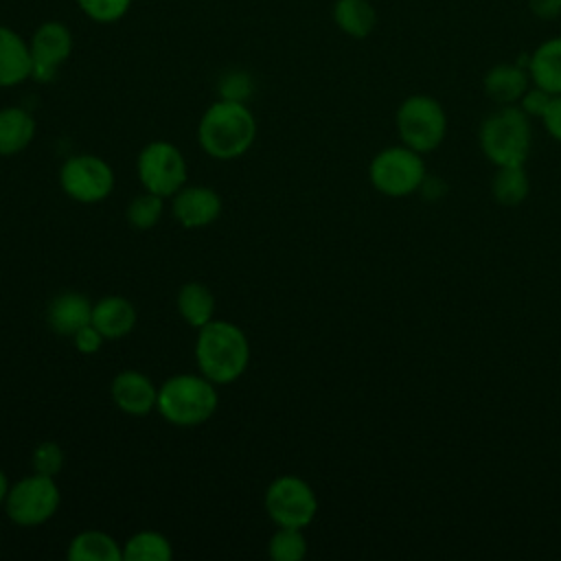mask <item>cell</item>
Listing matches in <instances>:
<instances>
[{
    "label": "cell",
    "mask_w": 561,
    "mask_h": 561,
    "mask_svg": "<svg viewBox=\"0 0 561 561\" xmlns=\"http://www.w3.org/2000/svg\"><path fill=\"white\" fill-rule=\"evenodd\" d=\"M110 394L116 408L129 416L149 414L156 410L158 401V388L145 373L136 368L121 370L110 383Z\"/></svg>",
    "instance_id": "obj_12"
},
{
    "label": "cell",
    "mask_w": 561,
    "mask_h": 561,
    "mask_svg": "<svg viewBox=\"0 0 561 561\" xmlns=\"http://www.w3.org/2000/svg\"><path fill=\"white\" fill-rule=\"evenodd\" d=\"M554 94L546 92L543 88L530 83L528 90L522 94V99L517 101V105L522 107V112L528 116V118H543L550 101H552Z\"/></svg>",
    "instance_id": "obj_30"
},
{
    "label": "cell",
    "mask_w": 561,
    "mask_h": 561,
    "mask_svg": "<svg viewBox=\"0 0 561 561\" xmlns=\"http://www.w3.org/2000/svg\"><path fill=\"white\" fill-rule=\"evenodd\" d=\"M11 484H9V478L7 473L0 469V506H4V500H7V493H9Z\"/></svg>",
    "instance_id": "obj_34"
},
{
    "label": "cell",
    "mask_w": 561,
    "mask_h": 561,
    "mask_svg": "<svg viewBox=\"0 0 561 561\" xmlns=\"http://www.w3.org/2000/svg\"><path fill=\"white\" fill-rule=\"evenodd\" d=\"M267 554L274 561H300L307 554V539L302 528L278 526L267 541Z\"/></svg>",
    "instance_id": "obj_25"
},
{
    "label": "cell",
    "mask_w": 561,
    "mask_h": 561,
    "mask_svg": "<svg viewBox=\"0 0 561 561\" xmlns=\"http://www.w3.org/2000/svg\"><path fill=\"white\" fill-rule=\"evenodd\" d=\"M421 156L423 153L403 142L375 153L368 164V180L373 188L386 197H408L416 193L427 175Z\"/></svg>",
    "instance_id": "obj_6"
},
{
    "label": "cell",
    "mask_w": 561,
    "mask_h": 561,
    "mask_svg": "<svg viewBox=\"0 0 561 561\" xmlns=\"http://www.w3.org/2000/svg\"><path fill=\"white\" fill-rule=\"evenodd\" d=\"M530 81L550 94H561V35L543 39L528 55Z\"/></svg>",
    "instance_id": "obj_18"
},
{
    "label": "cell",
    "mask_w": 561,
    "mask_h": 561,
    "mask_svg": "<svg viewBox=\"0 0 561 561\" xmlns=\"http://www.w3.org/2000/svg\"><path fill=\"white\" fill-rule=\"evenodd\" d=\"M66 557L70 561H123V543L103 530L88 528L70 539Z\"/></svg>",
    "instance_id": "obj_21"
},
{
    "label": "cell",
    "mask_w": 561,
    "mask_h": 561,
    "mask_svg": "<svg viewBox=\"0 0 561 561\" xmlns=\"http://www.w3.org/2000/svg\"><path fill=\"white\" fill-rule=\"evenodd\" d=\"M491 193L495 202L502 206H519L530 193V182L524 171V164L495 167V175L491 180Z\"/></svg>",
    "instance_id": "obj_24"
},
{
    "label": "cell",
    "mask_w": 561,
    "mask_h": 561,
    "mask_svg": "<svg viewBox=\"0 0 561 561\" xmlns=\"http://www.w3.org/2000/svg\"><path fill=\"white\" fill-rule=\"evenodd\" d=\"M331 20L351 39H366L377 26V9L370 0H335Z\"/></svg>",
    "instance_id": "obj_20"
},
{
    "label": "cell",
    "mask_w": 561,
    "mask_h": 561,
    "mask_svg": "<svg viewBox=\"0 0 561 561\" xmlns=\"http://www.w3.org/2000/svg\"><path fill=\"white\" fill-rule=\"evenodd\" d=\"M173 546L158 530H138L123 543V561H171Z\"/></svg>",
    "instance_id": "obj_23"
},
{
    "label": "cell",
    "mask_w": 561,
    "mask_h": 561,
    "mask_svg": "<svg viewBox=\"0 0 561 561\" xmlns=\"http://www.w3.org/2000/svg\"><path fill=\"white\" fill-rule=\"evenodd\" d=\"M35 118L26 107H0V156H15L24 151L35 138Z\"/></svg>",
    "instance_id": "obj_19"
},
{
    "label": "cell",
    "mask_w": 561,
    "mask_h": 561,
    "mask_svg": "<svg viewBox=\"0 0 561 561\" xmlns=\"http://www.w3.org/2000/svg\"><path fill=\"white\" fill-rule=\"evenodd\" d=\"M394 125L403 145L419 153H427L445 140L447 114L438 99L430 94H410L399 103Z\"/></svg>",
    "instance_id": "obj_5"
},
{
    "label": "cell",
    "mask_w": 561,
    "mask_h": 561,
    "mask_svg": "<svg viewBox=\"0 0 561 561\" xmlns=\"http://www.w3.org/2000/svg\"><path fill=\"white\" fill-rule=\"evenodd\" d=\"M263 506L276 526L305 530L318 513V497L307 480L294 473H283L265 489Z\"/></svg>",
    "instance_id": "obj_8"
},
{
    "label": "cell",
    "mask_w": 561,
    "mask_h": 561,
    "mask_svg": "<svg viewBox=\"0 0 561 561\" xmlns=\"http://www.w3.org/2000/svg\"><path fill=\"white\" fill-rule=\"evenodd\" d=\"M217 405V383L206 379L202 373L173 375L158 386L156 410L171 425L197 427L215 414Z\"/></svg>",
    "instance_id": "obj_3"
},
{
    "label": "cell",
    "mask_w": 561,
    "mask_h": 561,
    "mask_svg": "<svg viewBox=\"0 0 561 561\" xmlns=\"http://www.w3.org/2000/svg\"><path fill=\"white\" fill-rule=\"evenodd\" d=\"M173 217L184 228L210 226L221 215V197L210 186H182L171 202Z\"/></svg>",
    "instance_id": "obj_13"
},
{
    "label": "cell",
    "mask_w": 561,
    "mask_h": 561,
    "mask_svg": "<svg viewBox=\"0 0 561 561\" xmlns=\"http://www.w3.org/2000/svg\"><path fill=\"white\" fill-rule=\"evenodd\" d=\"M138 180L145 191L173 197L186 184V160L169 140L147 142L136 160Z\"/></svg>",
    "instance_id": "obj_9"
},
{
    "label": "cell",
    "mask_w": 561,
    "mask_h": 561,
    "mask_svg": "<svg viewBox=\"0 0 561 561\" xmlns=\"http://www.w3.org/2000/svg\"><path fill=\"white\" fill-rule=\"evenodd\" d=\"M28 39L13 26L0 24V88H15L31 79Z\"/></svg>",
    "instance_id": "obj_14"
},
{
    "label": "cell",
    "mask_w": 561,
    "mask_h": 561,
    "mask_svg": "<svg viewBox=\"0 0 561 561\" xmlns=\"http://www.w3.org/2000/svg\"><path fill=\"white\" fill-rule=\"evenodd\" d=\"M59 504L61 491L55 478L31 473L11 484L4 500V513L13 524L31 528L48 522L57 513Z\"/></svg>",
    "instance_id": "obj_7"
},
{
    "label": "cell",
    "mask_w": 561,
    "mask_h": 561,
    "mask_svg": "<svg viewBox=\"0 0 561 561\" xmlns=\"http://www.w3.org/2000/svg\"><path fill=\"white\" fill-rule=\"evenodd\" d=\"M75 4L94 24H116L129 13L134 0H75Z\"/></svg>",
    "instance_id": "obj_27"
},
{
    "label": "cell",
    "mask_w": 561,
    "mask_h": 561,
    "mask_svg": "<svg viewBox=\"0 0 561 561\" xmlns=\"http://www.w3.org/2000/svg\"><path fill=\"white\" fill-rule=\"evenodd\" d=\"M175 305L180 318L193 329H202L204 324L215 320V296L204 283L191 280L182 285Z\"/></svg>",
    "instance_id": "obj_22"
},
{
    "label": "cell",
    "mask_w": 561,
    "mask_h": 561,
    "mask_svg": "<svg viewBox=\"0 0 561 561\" xmlns=\"http://www.w3.org/2000/svg\"><path fill=\"white\" fill-rule=\"evenodd\" d=\"M252 77L245 70H230L219 79V99H230V101H243L252 94Z\"/></svg>",
    "instance_id": "obj_29"
},
{
    "label": "cell",
    "mask_w": 561,
    "mask_h": 561,
    "mask_svg": "<svg viewBox=\"0 0 561 561\" xmlns=\"http://www.w3.org/2000/svg\"><path fill=\"white\" fill-rule=\"evenodd\" d=\"M541 121H543L546 131H548L557 142H561V94L552 96V101H550V105H548V110H546V114H543Z\"/></svg>",
    "instance_id": "obj_32"
},
{
    "label": "cell",
    "mask_w": 561,
    "mask_h": 561,
    "mask_svg": "<svg viewBox=\"0 0 561 561\" xmlns=\"http://www.w3.org/2000/svg\"><path fill=\"white\" fill-rule=\"evenodd\" d=\"M72 344H75V348L79 351V353H83V355H92V353H96L99 348H101V344L105 342V337L96 331V327L90 322V324H85L83 329H79L72 337Z\"/></svg>",
    "instance_id": "obj_31"
},
{
    "label": "cell",
    "mask_w": 561,
    "mask_h": 561,
    "mask_svg": "<svg viewBox=\"0 0 561 561\" xmlns=\"http://www.w3.org/2000/svg\"><path fill=\"white\" fill-rule=\"evenodd\" d=\"M61 191L79 204H96L114 188L112 167L94 153L70 156L59 169Z\"/></svg>",
    "instance_id": "obj_10"
},
{
    "label": "cell",
    "mask_w": 561,
    "mask_h": 561,
    "mask_svg": "<svg viewBox=\"0 0 561 561\" xmlns=\"http://www.w3.org/2000/svg\"><path fill=\"white\" fill-rule=\"evenodd\" d=\"M92 307L94 302H90L85 294L64 291L50 300L46 320L57 335L72 337L79 329L92 322Z\"/></svg>",
    "instance_id": "obj_16"
},
{
    "label": "cell",
    "mask_w": 561,
    "mask_h": 561,
    "mask_svg": "<svg viewBox=\"0 0 561 561\" xmlns=\"http://www.w3.org/2000/svg\"><path fill=\"white\" fill-rule=\"evenodd\" d=\"M164 210V197L145 191L142 195L134 197L125 210V217L131 228L136 230H149L153 228Z\"/></svg>",
    "instance_id": "obj_26"
},
{
    "label": "cell",
    "mask_w": 561,
    "mask_h": 561,
    "mask_svg": "<svg viewBox=\"0 0 561 561\" xmlns=\"http://www.w3.org/2000/svg\"><path fill=\"white\" fill-rule=\"evenodd\" d=\"M92 324L105 340H121L136 324V309L125 296H103L92 307Z\"/></svg>",
    "instance_id": "obj_17"
},
{
    "label": "cell",
    "mask_w": 561,
    "mask_h": 561,
    "mask_svg": "<svg viewBox=\"0 0 561 561\" xmlns=\"http://www.w3.org/2000/svg\"><path fill=\"white\" fill-rule=\"evenodd\" d=\"M75 48L72 31L61 20H44L28 37L31 50V79L37 83H50L59 68L70 59Z\"/></svg>",
    "instance_id": "obj_11"
},
{
    "label": "cell",
    "mask_w": 561,
    "mask_h": 561,
    "mask_svg": "<svg viewBox=\"0 0 561 561\" xmlns=\"http://www.w3.org/2000/svg\"><path fill=\"white\" fill-rule=\"evenodd\" d=\"M528 11L539 20H557L561 15V0H528Z\"/></svg>",
    "instance_id": "obj_33"
},
{
    "label": "cell",
    "mask_w": 561,
    "mask_h": 561,
    "mask_svg": "<svg viewBox=\"0 0 561 561\" xmlns=\"http://www.w3.org/2000/svg\"><path fill=\"white\" fill-rule=\"evenodd\" d=\"M484 158L495 167L524 164L533 147L530 118L519 105H500L491 112L478 131Z\"/></svg>",
    "instance_id": "obj_4"
},
{
    "label": "cell",
    "mask_w": 561,
    "mask_h": 561,
    "mask_svg": "<svg viewBox=\"0 0 561 561\" xmlns=\"http://www.w3.org/2000/svg\"><path fill=\"white\" fill-rule=\"evenodd\" d=\"M256 138V118L243 101L217 99L197 123V142L215 160L241 158Z\"/></svg>",
    "instance_id": "obj_1"
},
{
    "label": "cell",
    "mask_w": 561,
    "mask_h": 561,
    "mask_svg": "<svg viewBox=\"0 0 561 561\" xmlns=\"http://www.w3.org/2000/svg\"><path fill=\"white\" fill-rule=\"evenodd\" d=\"M530 83L526 66L519 61H500L484 72L482 90L497 105H517Z\"/></svg>",
    "instance_id": "obj_15"
},
{
    "label": "cell",
    "mask_w": 561,
    "mask_h": 561,
    "mask_svg": "<svg viewBox=\"0 0 561 561\" xmlns=\"http://www.w3.org/2000/svg\"><path fill=\"white\" fill-rule=\"evenodd\" d=\"M195 362L199 373L217 386L237 381L250 364V342L243 329L228 320H210L197 329Z\"/></svg>",
    "instance_id": "obj_2"
},
{
    "label": "cell",
    "mask_w": 561,
    "mask_h": 561,
    "mask_svg": "<svg viewBox=\"0 0 561 561\" xmlns=\"http://www.w3.org/2000/svg\"><path fill=\"white\" fill-rule=\"evenodd\" d=\"M33 471L55 478L64 467V449L55 440H44L33 449Z\"/></svg>",
    "instance_id": "obj_28"
}]
</instances>
